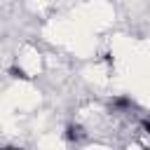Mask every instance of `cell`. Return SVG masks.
<instances>
[{
	"instance_id": "obj_1",
	"label": "cell",
	"mask_w": 150,
	"mask_h": 150,
	"mask_svg": "<svg viewBox=\"0 0 150 150\" xmlns=\"http://www.w3.org/2000/svg\"><path fill=\"white\" fill-rule=\"evenodd\" d=\"M82 136H84V131H82L80 124H68V127H66V138H68V141H80Z\"/></svg>"
},
{
	"instance_id": "obj_2",
	"label": "cell",
	"mask_w": 150,
	"mask_h": 150,
	"mask_svg": "<svg viewBox=\"0 0 150 150\" xmlns=\"http://www.w3.org/2000/svg\"><path fill=\"white\" fill-rule=\"evenodd\" d=\"M131 105V101L127 98V96H117L115 101H112V108H117V110H124V108H129Z\"/></svg>"
},
{
	"instance_id": "obj_3",
	"label": "cell",
	"mask_w": 150,
	"mask_h": 150,
	"mask_svg": "<svg viewBox=\"0 0 150 150\" xmlns=\"http://www.w3.org/2000/svg\"><path fill=\"white\" fill-rule=\"evenodd\" d=\"M9 75H12V77H16V80H28L26 70H23V68H19V66H12V68H9Z\"/></svg>"
},
{
	"instance_id": "obj_4",
	"label": "cell",
	"mask_w": 150,
	"mask_h": 150,
	"mask_svg": "<svg viewBox=\"0 0 150 150\" xmlns=\"http://www.w3.org/2000/svg\"><path fill=\"white\" fill-rule=\"evenodd\" d=\"M143 129H145V131L150 134V120H143Z\"/></svg>"
},
{
	"instance_id": "obj_5",
	"label": "cell",
	"mask_w": 150,
	"mask_h": 150,
	"mask_svg": "<svg viewBox=\"0 0 150 150\" xmlns=\"http://www.w3.org/2000/svg\"><path fill=\"white\" fill-rule=\"evenodd\" d=\"M2 150H19V148H2Z\"/></svg>"
},
{
	"instance_id": "obj_6",
	"label": "cell",
	"mask_w": 150,
	"mask_h": 150,
	"mask_svg": "<svg viewBox=\"0 0 150 150\" xmlns=\"http://www.w3.org/2000/svg\"><path fill=\"white\" fill-rule=\"evenodd\" d=\"M148 150H150V148H148Z\"/></svg>"
}]
</instances>
